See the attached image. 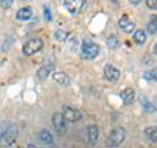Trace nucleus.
I'll return each mask as SVG.
<instances>
[{"label":"nucleus","instance_id":"1","mask_svg":"<svg viewBox=\"0 0 157 148\" xmlns=\"http://www.w3.org/2000/svg\"><path fill=\"white\" fill-rule=\"evenodd\" d=\"M124 139H126V130L123 127H114L110 131V134L107 135L105 144L109 148H115L118 146H121L124 142Z\"/></svg>","mask_w":157,"mask_h":148},{"label":"nucleus","instance_id":"2","mask_svg":"<svg viewBox=\"0 0 157 148\" xmlns=\"http://www.w3.org/2000/svg\"><path fill=\"white\" fill-rule=\"evenodd\" d=\"M100 46L94 42H82L81 45V58L85 59V60H90V59H94L98 54H100Z\"/></svg>","mask_w":157,"mask_h":148},{"label":"nucleus","instance_id":"3","mask_svg":"<svg viewBox=\"0 0 157 148\" xmlns=\"http://www.w3.org/2000/svg\"><path fill=\"white\" fill-rule=\"evenodd\" d=\"M17 135H18V130L16 126H9L6 129V131L0 135V146H11L12 143L17 139Z\"/></svg>","mask_w":157,"mask_h":148},{"label":"nucleus","instance_id":"4","mask_svg":"<svg viewBox=\"0 0 157 148\" xmlns=\"http://www.w3.org/2000/svg\"><path fill=\"white\" fill-rule=\"evenodd\" d=\"M43 47V41L41 38H32L22 46V53L25 55H33V54L38 53L39 50H42Z\"/></svg>","mask_w":157,"mask_h":148},{"label":"nucleus","instance_id":"5","mask_svg":"<svg viewBox=\"0 0 157 148\" xmlns=\"http://www.w3.org/2000/svg\"><path fill=\"white\" fill-rule=\"evenodd\" d=\"M62 115L64 117V119L68 121V122H77V121H80L81 119V111L76 109V107H73V106H63V113H62Z\"/></svg>","mask_w":157,"mask_h":148},{"label":"nucleus","instance_id":"6","mask_svg":"<svg viewBox=\"0 0 157 148\" xmlns=\"http://www.w3.org/2000/svg\"><path fill=\"white\" fill-rule=\"evenodd\" d=\"M52 125L55 127V131L58 132V135H64L67 131V121L64 119V117L62 115V113H55L52 115Z\"/></svg>","mask_w":157,"mask_h":148},{"label":"nucleus","instance_id":"7","mask_svg":"<svg viewBox=\"0 0 157 148\" xmlns=\"http://www.w3.org/2000/svg\"><path fill=\"white\" fill-rule=\"evenodd\" d=\"M85 6V0H64V7L72 14H78Z\"/></svg>","mask_w":157,"mask_h":148},{"label":"nucleus","instance_id":"8","mask_svg":"<svg viewBox=\"0 0 157 148\" xmlns=\"http://www.w3.org/2000/svg\"><path fill=\"white\" fill-rule=\"evenodd\" d=\"M104 75H105V79L109 81H118L121 77V71L115 68L114 66L111 64H106L104 67Z\"/></svg>","mask_w":157,"mask_h":148},{"label":"nucleus","instance_id":"9","mask_svg":"<svg viewBox=\"0 0 157 148\" xmlns=\"http://www.w3.org/2000/svg\"><path fill=\"white\" fill-rule=\"evenodd\" d=\"M118 26H119L124 33H128V34L134 33V30H135V24L132 22L131 20L128 18V16H126V14L119 18V21H118Z\"/></svg>","mask_w":157,"mask_h":148},{"label":"nucleus","instance_id":"10","mask_svg":"<svg viewBox=\"0 0 157 148\" xmlns=\"http://www.w3.org/2000/svg\"><path fill=\"white\" fill-rule=\"evenodd\" d=\"M98 135H100V131H98V127L96 125L88 126L86 136H88V142H89L90 144H96L97 140H98Z\"/></svg>","mask_w":157,"mask_h":148},{"label":"nucleus","instance_id":"11","mask_svg":"<svg viewBox=\"0 0 157 148\" xmlns=\"http://www.w3.org/2000/svg\"><path fill=\"white\" fill-rule=\"evenodd\" d=\"M121 98L122 101H123L124 105H128V103H131L132 101H134L135 98V91L132 89V88H126V89H123L121 92Z\"/></svg>","mask_w":157,"mask_h":148},{"label":"nucleus","instance_id":"12","mask_svg":"<svg viewBox=\"0 0 157 148\" xmlns=\"http://www.w3.org/2000/svg\"><path fill=\"white\" fill-rule=\"evenodd\" d=\"M33 14V9L30 7H24L21 9H18V12L16 13V18L20 20V21H26L32 17Z\"/></svg>","mask_w":157,"mask_h":148},{"label":"nucleus","instance_id":"13","mask_svg":"<svg viewBox=\"0 0 157 148\" xmlns=\"http://www.w3.org/2000/svg\"><path fill=\"white\" fill-rule=\"evenodd\" d=\"M54 70V64H48V66H42L39 70L37 71V77L39 79V80H46V79L48 77V75L52 72Z\"/></svg>","mask_w":157,"mask_h":148},{"label":"nucleus","instance_id":"14","mask_svg":"<svg viewBox=\"0 0 157 148\" xmlns=\"http://www.w3.org/2000/svg\"><path fill=\"white\" fill-rule=\"evenodd\" d=\"M52 79L55 80L58 84H60V85H70V77H68L67 73L64 72H54L52 73Z\"/></svg>","mask_w":157,"mask_h":148},{"label":"nucleus","instance_id":"15","mask_svg":"<svg viewBox=\"0 0 157 148\" xmlns=\"http://www.w3.org/2000/svg\"><path fill=\"white\" fill-rule=\"evenodd\" d=\"M140 105H141V109H143L145 113H155V110H156V107H155V105L152 102H149L148 101V98H147L145 96H141L140 97Z\"/></svg>","mask_w":157,"mask_h":148},{"label":"nucleus","instance_id":"16","mask_svg":"<svg viewBox=\"0 0 157 148\" xmlns=\"http://www.w3.org/2000/svg\"><path fill=\"white\" fill-rule=\"evenodd\" d=\"M38 136H39V139H41V142L45 143V144H52V142H54V138L51 135V132L48 130H46V129L39 131Z\"/></svg>","mask_w":157,"mask_h":148},{"label":"nucleus","instance_id":"17","mask_svg":"<svg viewBox=\"0 0 157 148\" xmlns=\"http://www.w3.org/2000/svg\"><path fill=\"white\" fill-rule=\"evenodd\" d=\"M134 41H135L136 45H144L145 41H147V33L144 30H141V29L136 30L134 33Z\"/></svg>","mask_w":157,"mask_h":148},{"label":"nucleus","instance_id":"18","mask_svg":"<svg viewBox=\"0 0 157 148\" xmlns=\"http://www.w3.org/2000/svg\"><path fill=\"white\" fill-rule=\"evenodd\" d=\"M144 134H145L147 138H148V140H149V142L156 143V140H157V130H156V127H155V126L147 127L145 131H144Z\"/></svg>","mask_w":157,"mask_h":148},{"label":"nucleus","instance_id":"19","mask_svg":"<svg viewBox=\"0 0 157 148\" xmlns=\"http://www.w3.org/2000/svg\"><path fill=\"white\" fill-rule=\"evenodd\" d=\"M106 43H107V47L113 49V50H115V49H118L121 46V41L115 36H110L109 38L106 39Z\"/></svg>","mask_w":157,"mask_h":148},{"label":"nucleus","instance_id":"20","mask_svg":"<svg viewBox=\"0 0 157 148\" xmlns=\"http://www.w3.org/2000/svg\"><path fill=\"white\" fill-rule=\"evenodd\" d=\"M147 32L152 36H155L156 32H157V22H156V16H153L151 18V21L148 22V25H147Z\"/></svg>","mask_w":157,"mask_h":148},{"label":"nucleus","instance_id":"21","mask_svg":"<svg viewBox=\"0 0 157 148\" xmlns=\"http://www.w3.org/2000/svg\"><path fill=\"white\" fill-rule=\"evenodd\" d=\"M68 37V33L64 32V30H62V29H59V30L55 32V38L58 39V41H60V42H64L66 39Z\"/></svg>","mask_w":157,"mask_h":148},{"label":"nucleus","instance_id":"22","mask_svg":"<svg viewBox=\"0 0 157 148\" xmlns=\"http://www.w3.org/2000/svg\"><path fill=\"white\" fill-rule=\"evenodd\" d=\"M144 79L148 81H156V70L153 71H148L144 73Z\"/></svg>","mask_w":157,"mask_h":148},{"label":"nucleus","instance_id":"23","mask_svg":"<svg viewBox=\"0 0 157 148\" xmlns=\"http://www.w3.org/2000/svg\"><path fill=\"white\" fill-rule=\"evenodd\" d=\"M14 0H0V7H2L3 9H8L12 7Z\"/></svg>","mask_w":157,"mask_h":148},{"label":"nucleus","instance_id":"24","mask_svg":"<svg viewBox=\"0 0 157 148\" xmlns=\"http://www.w3.org/2000/svg\"><path fill=\"white\" fill-rule=\"evenodd\" d=\"M147 7H148L149 9H153V11H156V8H157V0H147Z\"/></svg>","mask_w":157,"mask_h":148},{"label":"nucleus","instance_id":"25","mask_svg":"<svg viewBox=\"0 0 157 148\" xmlns=\"http://www.w3.org/2000/svg\"><path fill=\"white\" fill-rule=\"evenodd\" d=\"M45 20L47 22H50L51 20H52V17H51V12H50V9H48L47 7H45Z\"/></svg>","mask_w":157,"mask_h":148},{"label":"nucleus","instance_id":"26","mask_svg":"<svg viewBox=\"0 0 157 148\" xmlns=\"http://www.w3.org/2000/svg\"><path fill=\"white\" fill-rule=\"evenodd\" d=\"M128 2L131 4H135V6H136V4H140L141 3V0H128Z\"/></svg>","mask_w":157,"mask_h":148},{"label":"nucleus","instance_id":"27","mask_svg":"<svg viewBox=\"0 0 157 148\" xmlns=\"http://www.w3.org/2000/svg\"><path fill=\"white\" fill-rule=\"evenodd\" d=\"M28 148H38V147H37V146H34V144H29Z\"/></svg>","mask_w":157,"mask_h":148}]
</instances>
